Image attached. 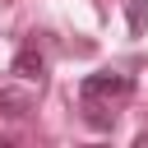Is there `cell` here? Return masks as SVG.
I'll list each match as a JSON object with an SVG mask.
<instances>
[{
	"instance_id": "cell-2",
	"label": "cell",
	"mask_w": 148,
	"mask_h": 148,
	"mask_svg": "<svg viewBox=\"0 0 148 148\" xmlns=\"http://www.w3.org/2000/svg\"><path fill=\"white\" fill-rule=\"evenodd\" d=\"M9 69H14L23 83H42V79H46V56H42L37 46H23V51L14 56V65H9Z\"/></svg>"
},
{
	"instance_id": "cell-5",
	"label": "cell",
	"mask_w": 148,
	"mask_h": 148,
	"mask_svg": "<svg viewBox=\"0 0 148 148\" xmlns=\"http://www.w3.org/2000/svg\"><path fill=\"white\" fill-rule=\"evenodd\" d=\"M148 28V0H130V32L139 37Z\"/></svg>"
},
{
	"instance_id": "cell-1",
	"label": "cell",
	"mask_w": 148,
	"mask_h": 148,
	"mask_svg": "<svg viewBox=\"0 0 148 148\" xmlns=\"http://www.w3.org/2000/svg\"><path fill=\"white\" fill-rule=\"evenodd\" d=\"M130 74H116V69H102V74H88L79 83V97L83 102H111V97H130Z\"/></svg>"
},
{
	"instance_id": "cell-4",
	"label": "cell",
	"mask_w": 148,
	"mask_h": 148,
	"mask_svg": "<svg viewBox=\"0 0 148 148\" xmlns=\"http://www.w3.org/2000/svg\"><path fill=\"white\" fill-rule=\"evenodd\" d=\"M83 106H88V111H83V120H88L92 130H111V125H116V111H106L102 102H83Z\"/></svg>"
},
{
	"instance_id": "cell-3",
	"label": "cell",
	"mask_w": 148,
	"mask_h": 148,
	"mask_svg": "<svg viewBox=\"0 0 148 148\" xmlns=\"http://www.w3.org/2000/svg\"><path fill=\"white\" fill-rule=\"evenodd\" d=\"M0 111L5 116H28L32 111V92H23V88H0Z\"/></svg>"
}]
</instances>
